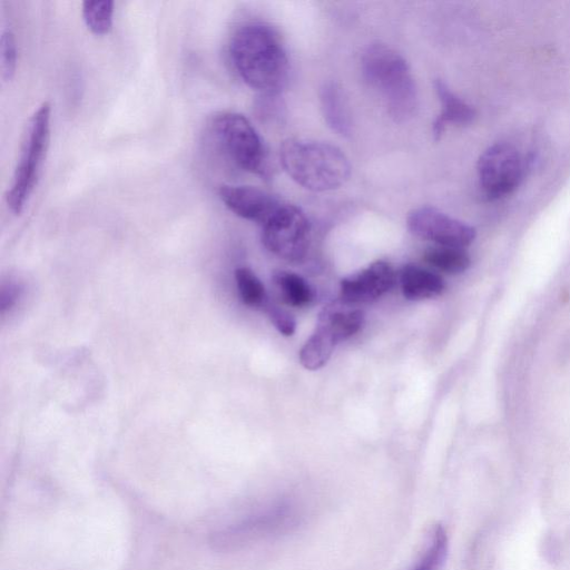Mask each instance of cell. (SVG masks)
<instances>
[{"label":"cell","instance_id":"1","mask_svg":"<svg viewBox=\"0 0 570 570\" xmlns=\"http://www.w3.org/2000/svg\"><path fill=\"white\" fill-rule=\"evenodd\" d=\"M232 63L250 88L264 96H276L286 85L288 58L278 33L268 24L247 22L229 41Z\"/></svg>","mask_w":570,"mask_h":570},{"label":"cell","instance_id":"2","mask_svg":"<svg viewBox=\"0 0 570 570\" xmlns=\"http://www.w3.org/2000/svg\"><path fill=\"white\" fill-rule=\"evenodd\" d=\"M279 159L286 174L297 185L313 191L338 188L351 174L345 154L324 141L286 139L279 148Z\"/></svg>","mask_w":570,"mask_h":570},{"label":"cell","instance_id":"3","mask_svg":"<svg viewBox=\"0 0 570 570\" xmlns=\"http://www.w3.org/2000/svg\"><path fill=\"white\" fill-rule=\"evenodd\" d=\"M361 66L365 80L380 94L395 121H405L415 114V82L400 53L385 45L375 43L364 51Z\"/></svg>","mask_w":570,"mask_h":570},{"label":"cell","instance_id":"4","mask_svg":"<svg viewBox=\"0 0 570 570\" xmlns=\"http://www.w3.org/2000/svg\"><path fill=\"white\" fill-rule=\"evenodd\" d=\"M50 118L51 106L43 101L27 122L12 180L6 193L8 208L16 215L23 210L38 183L49 146Z\"/></svg>","mask_w":570,"mask_h":570},{"label":"cell","instance_id":"5","mask_svg":"<svg viewBox=\"0 0 570 570\" xmlns=\"http://www.w3.org/2000/svg\"><path fill=\"white\" fill-rule=\"evenodd\" d=\"M223 155L242 170L264 175L266 154L263 141L243 115L224 111L216 115L208 129Z\"/></svg>","mask_w":570,"mask_h":570},{"label":"cell","instance_id":"6","mask_svg":"<svg viewBox=\"0 0 570 570\" xmlns=\"http://www.w3.org/2000/svg\"><path fill=\"white\" fill-rule=\"evenodd\" d=\"M363 324L364 313L361 309L324 308L314 333L301 348V364L311 371L323 367L336 345L357 333Z\"/></svg>","mask_w":570,"mask_h":570},{"label":"cell","instance_id":"7","mask_svg":"<svg viewBox=\"0 0 570 570\" xmlns=\"http://www.w3.org/2000/svg\"><path fill=\"white\" fill-rule=\"evenodd\" d=\"M262 242L271 253L283 259L302 262L311 244L309 222L298 207L281 203L262 224Z\"/></svg>","mask_w":570,"mask_h":570},{"label":"cell","instance_id":"8","mask_svg":"<svg viewBox=\"0 0 570 570\" xmlns=\"http://www.w3.org/2000/svg\"><path fill=\"white\" fill-rule=\"evenodd\" d=\"M529 160L512 145L497 142L479 157L476 171L480 188L490 199H499L513 193L521 184Z\"/></svg>","mask_w":570,"mask_h":570},{"label":"cell","instance_id":"9","mask_svg":"<svg viewBox=\"0 0 570 570\" xmlns=\"http://www.w3.org/2000/svg\"><path fill=\"white\" fill-rule=\"evenodd\" d=\"M410 232L439 246L464 248L475 238V229L430 206L413 209L406 219Z\"/></svg>","mask_w":570,"mask_h":570},{"label":"cell","instance_id":"10","mask_svg":"<svg viewBox=\"0 0 570 570\" xmlns=\"http://www.w3.org/2000/svg\"><path fill=\"white\" fill-rule=\"evenodd\" d=\"M395 272L384 261H376L367 267L341 281L340 299L344 305H358L376 301L395 284Z\"/></svg>","mask_w":570,"mask_h":570},{"label":"cell","instance_id":"11","mask_svg":"<svg viewBox=\"0 0 570 570\" xmlns=\"http://www.w3.org/2000/svg\"><path fill=\"white\" fill-rule=\"evenodd\" d=\"M218 194L235 215L261 225L281 204L271 194L252 186L223 185Z\"/></svg>","mask_w":570,"mask_h":570},{"label":"cell","instance_id":"12","mask_svg":"<svg viewBox=\"0 0 570 570\" xmlns=\"http://www.w3.org/2000/svg\"><path fill=\"white\" fill-rule=\"evenodd\" d=\"M435 91L441 102V112L433 122V135L439 139L449 124L468 125L476 116L475 109L458 97L440 79L434 82Z\"/></svg>","mask_w":570,"mask_h":570},{"label":"cell","instance_id":"13","mask_svg":"<svg viewBox=\"0 0 570 570\" xmlns=\"http://www.w3.org/2000/svg\"><path fill=\"white\" fill-rule=\"evenodd\" d=\"M400 283L404 297L410 301L436 297L445 287L441 276L411 264L401 269Z\"/></svg>","mask_w":570,"mask_h":570},{"label":"cell","instance_id":"14","mask_svg":"<svg viewBox=\"0 0 570 570\" xmlns=\"http://www.w3.org/2000/svg\"><path fill=\"white\" fill-rule=\"evenodd\" d=\"M320 98L327 125L341 136L350 135L351 119L338 86L334 82L324 83Z\"/></svg>","mask_w":570,"mask_h":570},{"label":"cell","instance_id":"15","mask_svg":"<svg viewBox=\"0 0 570 570\" xmlns=\"http://www.w3.org/2000/svg\"><path fill=\"white\" fill-rule=\"evenodd\" d=\"M273 283L284 303L294 307L309 304L313 291L306 281L292 272L277 271L273 274Z\"/></svg>","mask_w":570,"mask_h":570},{"label":"cell","instance_id":"16","mask_svg":"<svg viewBox=\"0 0 570 570\" xmlns=\"http://www.w3.org/2000/svg\"><path fill=\"white\" fill-rule=\"evenodd\" d=\"M423 259L439 271L453 275L465 272L471 264V258L463 248L439 245L428 248Z\"/></svg>","mask_w":570,"mask_h":570},{"label":"cell","instance_id":"17","mask_svg":"<svg viewBox=\"0 0 570 570\" xmlns=\"http://www.w3.org/2000/svg\"><path fill=\"white\" fill-rule=\"evenodd\" d=\"M235 282L242 302L249 307L263 309L268 297L256 274L247 267H239L235 271Z\"/></svg>","mask_w":570,"mask_h":570},{"label":"cell","instance_id":"18","mask_svg":"<svg viewBox=\"0 0 570 570\" xmlns=\"http://www.w3.org/2000/svg\"><path fill=\"white\" fill-rule=\"evenodd\" d=\"M114 1H83L81 13L88 29L95 35H106L112 27Z\"/></svg>","mask_w":570,"mask_h":570},{"label":"cell","instance_id":"19","mask_svg":"<svg viewBox=\"0 0 570 570\" xmlns=\"http://www.w3.org/2000/svg\"><path fill=\"white\" fill-rule=\"evenodd\" d=\"M448 534L445 529L438 524L431 534L430 543L411 570H441L448 556Z\"/></svg>","mask_w":570,"mask_h":570},{"label":"cell","instance_id":"20","mask_svg":"<svg viewBox=\"0 0 570 570\" xmlns=\"http://www.w3.org/2000/svg\"><path fill=\"white\" fill-rule=\"evenodd\" d=\"M0 43L1 75L8 81L13 77L17 67V43L11 30L2 31Z\"/></svg>","mask_w":570,"mask_h":570},{"label":"cell","instance_id":"21","mask_svg":"<svg viewBox=\"0 0 570 570\" xmlns=\"http://www.w3.org/2000/svg\"><path fill=\"white\" fill-rule=\"evenodd\" d=\"M263 311L267 314L268 318L279 333L285 336L293 335L295 332L296 323L294 317L288 312L277 306L269 299L263 307Z\"/></svg>","mask_w":570,"mask_h":570},{"label":"cell","instance_id":"22","mask_svg":"<svg viewBox=\"0 0 570 570\" xmlns=\"http://www.w3.org/2000/svg\"><path fill=\"white\" fill-rule=\"evenodd\" d=\"M19 296V287L17 285H9L7 289L2 291L1 296V308L4 311L6 308H10Z\"/></svg>","mask_w":570,"mask_h":570}]
</instances>
